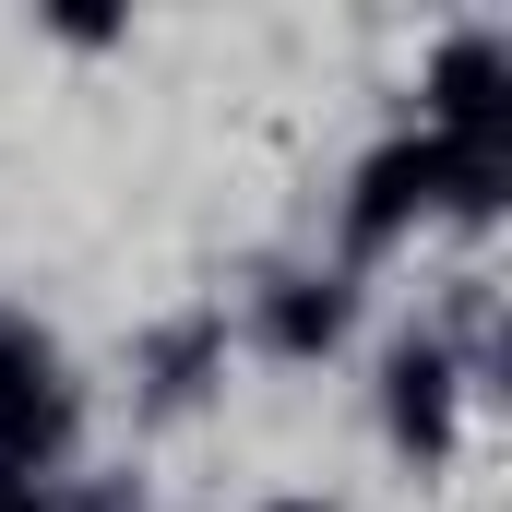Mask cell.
<instances>
[{
	"mask_svg": "<svg viewBox=\"0 0 512 512\" xmlns=\"http://www.w3.org/2000/svg\"><path fill=\"white\" fill-rule=\"evenodd\" d=\"M501 96H512L501 36H453V48H441V72H429V108H441V131H465V143L489 155V131H501Z\"/></svg>",
	"mask_w": 512,
	"mask_h": 512,
	"instance_id": "1",
	"label": "cell"
},
{
	"mask_svg": "<svg viewBox=\"0 0 512 512\" xmlns=\"http://www.w3.org/2000/svg\"><path fill=\"white\" fill-rule=\"evenodd\" d=\"M429 191H441V143H382V155L358 167V215H346V227H358V239H393Z\"/></svg>",
	"mask_w": 512,
	"mask_h": 512,
	"instance_id": "2",
	"label": "cell"
},
{
	"mask_svg": "<svg viewBox=\"0 0 512 512\" xmlns=\"http://www.w3.org/2000/svg\"><path fill=\"white\" fill-rule=\"evenodd\" d=\"M393 429H405V441H429V453H441V429H453V370H441L429 346H405V358H393Z\"/></svg>",
	"mask_w": 512,
	"mask_h": 512,
	"instance_id": "3",
	"label": "cell"
},
{
	"mask_svg": "<svg viewBox=\"0 0 512 512\" xmlns=\"http://www.w3.org/2000/svg\"><path fill=\"white\" fill-rule=\"evenodd\" d=\"M334 334H346V298L334 286H286L274 298V346H334Z\"/></svg>",
	"mask_w": 512,
	"mask_h": 512,
	"instance_id": "4",
	"label": "cell"
},
{
	"mask_svg": "<svg viewBox=\"0 0 512 512\" xmlns=\"http://www.w3.org/2000/svg\"><path fill=\"white\" fill-rule=\"evenodd\" d=\"M0 512H48V501H36V489H0Z\"/></svg>",
	"mask_w": 512,
	"mask_h": 512,
	"instance_id": "5",
	"label": "cell"
},
{
	"mask_svg": "<svg viewBox=\"0 0 512 512\" xmlns=\"http://www.w3.org/2000/svg\"><path fill=\"white\" fill-rule=\"evenodd\" d=\"M262 512H322V501H262Z\"/></svg>",
	"mask_w": 512,
	"mask_h": 512,
	"instance_id": "6",
	"label": "cell"
},
{
	"mask_svg": "<svg viewBox=\"0 0 512 512\" xmlns=\"http://www.w3.org/2000/svg\"><path fill=\"white\" fill-rule=\"evenodd\" d=\"M84 512H131V501H84Z\"/></svg>",
	"mask_w": 512,
	"mask_h": 512,
	"instance_id": "7",
	"label": "cell"
}]
</instances>
